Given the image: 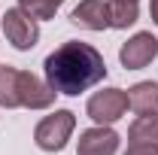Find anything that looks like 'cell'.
I'll return each mask as SVG.
<instances>
[{
	"instance_id": "cell-1",
	"label": "cell",
	"mask_w": 158,
	"mask_h": 155,
	"mask_svg": "<svg viewBox=\"0 0 158 155\" xmlns=\"http://www.w3.org/2000/svg\"><path fill=\"white\" fill-rule=\"evenodd\" d=\"M43 70H46V82L58 94L76 97L91 85H98L100 79H106V61L91 43L67 40L52 55H46Z\"/></svg>"
},
{
	"instance_id": "cell-2",
	"label": "cell",
	"mask_w": 158,
	"mask_h": 155,
	"mask_svg": "<svg viewBox=\"0 0 158 155\" xmlns=\"http://www.w3.org/2000/svg\"><path fill=\"white\" fill-rule=\"evenodd\" d=\"M76 128V116L70 110H55L52 116H46L34 131V140L43 152H61L67 146V140Z\"/></svg>"
},
{
	"instance_id": "cell-3",
	"label": "cell",
	"mask_w": 158,
	"mask_h": 155,
	"mask_svg": "<svg viewBox=\"0 0 158 155\" xmlns=\"http://www.w3.org/2000/svg\"><path fill=\"white\" fill-rule=\"evenodd\" d=\"M3 34L12 43V49L27 52V49L37 46V40H40V24L21 6H15V9H6V15H3Z\"/></svg>"
},
{
	"instance_id": "cell-4",
	"label": "cell",
	"mask_w": 158,
	"mask_h": 155,
	"mask_svg": "<svg viewBox=\"0 0 158 155\" xmlns=\"http://www.w3.org/2000/svg\"><path fill=\"white\" fill-rule=\"evenodd\" d=\"M85 110H88L91 122L113 125V122H118L128 113V91H122V88H103V91L88 97V107Z\"/></svg>"
},
{
	"instance_id": "cell-5",
	"label": "cell",
	"mask_w": 158,
	"mask_h": 155,
	"mask_svg": "<svg viewBox=\"0 0 158 155\" xmlns=\"http://www.w3.org/2000/svg\"><path fill=\"white\" fill-rule=\"evenodd\" d=\"M155 58H158V40L149 31L134 34L128 43H122V49H118V61L128 70H143V67H149Z\"/></svg>"
},
{
	"instance_id": "cell-6",
	"label": "cell",
	"mask_w": 158,
	"mask_h": 155,
	"mask_svg": "<svg viewBox=\"0 0 158 155\" xmlns=\"http://www.w3.org/2000/svg\"><path fill=\"white\" fill-rule=\"evenodd\" d=\"M55 88L31 70H19V103L27 110H49L55 103Z\"/></svg>"
},
{
	"instance_id": "cell-7",
	"label": "cell",
	"mask_w": 158,
	"mask_h": 155,
	"mask_svg": "<svg viewBox=\"0 0 158 155\" xmlns=\"http://www.w3.org/2000/svg\"><path fill=\"white\" fill-rule=\"evenodd\" d=\"M116 149H118V134L110 125L88 128L76 140V155H116Z\"/></svg>"
},
{
	"instance_id": "cell-8",
	"label": "cell",
	"mask_w": 158,
	"mask_h": 155,
	"mask_svg": "<svg viewBox=\"0 0 158 155\" xmlns=\"http://www.w3.org/2000/svg\"><path fill=\"white\" fill-rule=\"evenodd\" d=\"M70 21L85 27V31H106L110 24V3L106 0H82L79 6H73Z\"/></svg>"
},
{
	"instance_id": "cell-9",
	"label": "cell",
	"mask_w": 158,
	"mask_h": 155,
	"mask_svg": "<svg viewBox=\"0 0 158 155\" xmlns=\"http://www.w3.org/2000/svg\"><path fill=\"white\" fill-rule=\"evenodd\" d=\"M128 110H134L137 116L158 113V82L146 79V82H137L134 88H128Z\"/></svg>"
},
{
	"instance_id": "cell-10",
	"label": "cell",
	"mask_w": 158,
	"mask_h": 155,
	"mask_svg": "<svg viewBox=\"0 0 158 155\" xmlns=\"http://www.w3.org/2000/svg\"><path fill=\"white\" fill-rule=\"evenodd\" d=\"M110 3V24L113 27H131L140 19V0H106Z\"/></svg>"
},
{
	"instance_id": "cell-11",
	"label": "cell",
	"mask_w": 158,
	"mask_h": 155,
	"mask_svg": "<svg viewBox=\"0 0 158 155\" xmlns=\"http://www.w3.org/2000/svg\"><path fill=\"white\" fill-rule=\"evenodd\" d=\"M0 107L15 110L19 103V70L15 67H0Z\"/></svg>"
},
{
	"instance_id": "cell-12",
	"label": "cell",
	"mask_w": 158,
	"mask_h": 155,
	"mask_svg": "<svg viewBox=\"0 0 158 155\" xmlns=\"http://www.w3.org/2000/svg\"><path fill=\"white\" fill-rule=\"evenodd\" d=\"M128 140L131 143H158V113L137 116V122L128 128Z\"/></svg>"
},
{
	"instance_id": "cell-13",
	"label": "cell",
	"mask_w": 158,
	"mask_h": 155,
	"mask_svg": "<svg viewBox=\"0 0 158 155\" xmlns=\"http://www.w3.org/2000/svg\"><path fill=\"white\" fill-rule=\"evenodd\" d=\"M19 6L27 12V15H31V19L46 21V19H52V15L58 12L61 3H55V0H19Z\"/></svg>"
},
{
	"instance_id": "cell-14",
	"label": "cell",
	"mask_w": 158,
	"mask_h": 155,
	"mask_svg": "<svg viewBox=\"0 0 158 155\" xmlns=\"http://www.w3.org/2000/svg\"><path fill=\"white\" fill-rule=\"evenodd\" d=\"M125 155H158V143H131Z\"/></svg>"
},
{
	"instance_id": "cell-15",
	"label": "cell",
	"mask_w": 158,
	"mask_h": 155,
	"mask_svg": "<svg viewBox=\"0 0 158 155\" xmlns=\"http://www.w3.org/2000/svg\"><path fill=\"white\" fill-rule=\"evenodd\" d=\"M149 15H152V21L158 24V0H149Z\"/></svg>"
},
{
	"instance_id": "cell-16",
	"label": "cell",
	"mask_w": 158,
	"mask_h": 155,
	"mask_svg": "<svg viewBox=\"0 0 158 155\" xmlns=\"http://www.w3.org/2000/svg\"><path fill=\"white\" fill-rule=\"evenodd\" d=\"M55 3H64V0H55Z\"/></svg>"
}]
</instances>
